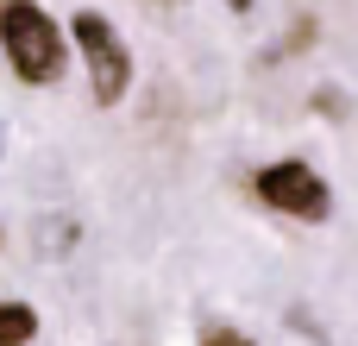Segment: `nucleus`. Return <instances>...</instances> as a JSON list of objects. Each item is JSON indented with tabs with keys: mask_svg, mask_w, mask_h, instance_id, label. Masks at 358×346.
I'll return each mask as SVG.
<instances>
[{
	"mask_svg": "<svg viewBox=\"0 0 358 346\" xmlns=\"http://www.w3.org/2000/svg\"><path fill=\"white\" fill-rule=\"evenodd\" d=\"M69 32H76V44H82V57H88V88H94V101H101V107L126 101V88H132V50L120 44L113 19L82 6V13L69 19Z\"/></svg>",
	"mask_w": 358,
	"mask_h": 346,
	"instance_id": "obj_2",
	"label": "nucleus"
},
{
	"mask_svg": "<svg viewBox=\"0 0 358 346\" xmlns=\"http://www.w3.org/2000/svg\"><path fill=\"white\" fill-rule=\"evenodd\" d=\"M0 44H6V63L19 82H57L69 63L63 32L38 0H0Z\"/></svg>",
	"mask_w": 358,
	"mask_h": 346,
	"instance_id": "obj_1",
	"label": "nucleus"
},
{
	"mask_svg": "<svg viewBox=\"0 0 358 346\" xmlns=\"http://www.w3.org/2000/svg\"><path fill=\"white\" fill-rule=\"evenodd\" d=\"M157 6H189V0H157Z\"/></svg>",
	"mask_w": 358,
	"mask_h": 346,
	"instance_id": "obj_7",
	"label": "nucleus"
},
{
	"mask_svg": "<svg viewBox=\"0 0 358 346\" xmlns=\"http://www.w3.org/2000/svg\"><path fill=\"white\" fill-rule=\"evenodd\" d=\"M38 334V309L31 303H0V346H25Z\"/></svg>",
	"mask_w": 358,
	"mask_h": 346,
	"instance_id": "obj_4",
	"label": "nucleus"
},
{
	"mask_svg": "<svg viewBox=\"0 0 358 346\" xmlns=\"http://www.w3.org/2000/svg\"><path fill=\"white\" fill-rule=\"evenodd\" d=\"M227 6H233V13H245V6H252V0H227Z\"/></svg>",
	"mask_w": 358,
	"mask_h": 346,
	"instance_id": "obj_6",
	"label": "nucleus"
},
{
	"mask_svg": "<svg viewBox=\"0 0 358 346\" xmlns=\"http://www.w3.org/2000/svg\"><path fill=\"white\" fill-rule=\"evenodd\" d=\"M201 346H252V340H245L239 328H214V334H208V340H201Z\"/></svg>",
	"mask_w": 358,
	"mask_h": 346,
	"instance_id": "obj_5",
	"label": "nucleus"
},
{
	"mask_svg": "<svg viewBox=\"0 0 358 346\" xmlns=\"http://www.w3.org/2000/svg\"><path fill=\"white\" fill-rule=\"evenodd\" d=\"M258 195L277 208V214H296V221H327L334 214V189L315 177V164H264L258 170Z\"/></svg>",
	"mask_w": 358,
	"mask_h": 346,
	"instance_id": "obj_3",
	"label": "nucleus"
}]
</instances>
